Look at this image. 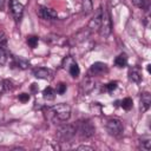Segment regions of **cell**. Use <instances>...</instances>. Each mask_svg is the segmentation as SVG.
I'll return each instance as SVG.
<instances>
[{
	"label": "cell",
	"instance_id": "6da1fadb",
	"mask_svg": "<svg viewBox=\"0 0 151 151\" xmlns=\"http://www.w3.org/2000/svg\"><path fill=\"white\" fill-rule=\"evenodd\" d=\"M45 114H46V118L52 122H58V123L67 122L71 117V106L67 104L60 103L48 107Z\"/></svg>",
	"mask_w": 151,
	"mask_h": 151
},
{
	"label": "cell",
	"instance_id": "7a4b0ae2",
	"mask_svg": "<svg viewBox=\"0 0 151 151\" xmlns=\"http://www.w3.org/2000/svg\"><path fill=\"white\" fill-rule=\"evenodd\" d=\"M77 133V129L76 125H71V124H65L58 127L57 130V138L59 142L61 143H66L70 142Z\"/></svg>",
	"mask_w": 151,
	"mask_h": 151
},
{
	"label": "cell",
	"instance_id": "3957f363",
	"mask_svg": "<svg viewBox=\"0 0 151 151\" xmlns=\"http://www.w3.org/2000/svg\"><path fill=\"white\" fill-rule=\"evenodd\" d=\"M76 129L81 138H91L96 132V127L93 126L92 122L88 119L78 122V124L76 125Z\"/></svg>",
	"mask_w": 151,
	"mask_h": 151
},
{
	"label": "cell",
	"instance_id": "277c9868",
	"mask_svg": "<svg viewBox=\"0 0 151 151\" xmlns=\"http://www.w3.org/2000/svg\"><path fill=\"white\" fill-rule=\"evenodd\" d=\"M106 130H107V132L111 136L119 137V136H122V133L124 131V126H123V123L119 119L112 118V119H109L107 120V123H106Z\"/></svg>",
	"mask_w": 151,
	"mask_h": 151
},
{
	"label": "cell",
	"instance_id": "5b68a950",
	"mask_svg": "<svg viewBox=\"0 0 151 151\" xmlns=\"http://www.w3.org/2000/svg\"><path fill=\"white\" fill-rule=\"evenodd\" d=\"M111 29H112V24H111L110 15H109L107 11L103 9V19H101V24L99 27V34L101 37L106 38L111 33Z\"/></svg>",
	"mask_w": 151,
	"mask_h": 151
},
{
	"label": "cell",
	"instance_id": "8992f818",
	"mask_svg": "<svg viewBox=\"0 0 151 151\" xmlns=\"http://www.w3.org/2000/svg\"><path fill=\"white\" fill-rule=\"evenodd\" d=\"M107 72V65L104 64V63H100V61H97L94 64L91 65L90 70H88V76L91 77H96V76H100V74H104Z\"/></svg>",
	"mask_w": 151,
	"mask_h": 151
},
{
	"label": "cell",
	"instance_id": "52a82bcc",
	"mask_svg": "<svg viewBox=\"0 0 151 151\" xmlns=\"http://www.w3.org/2000/svg\"><path fill=\"white\" fill-rule=\"evenodd\" d=\"M11 12L15 21H19L24 14V5L18 0H11Z\"/></svg>",
	"mask_w": 151,
	"mask_h": 151
},
{
	"label": "cell",
	"instance_id": "ba28073f",
	"mask_svg": "<svg viewBox=\"0 0 151 151\" xmlns=\"http://www.w3.org/2000/svg\"><path fill=\"white\" fill-rule=\"evenodd\" d=\"M101 19H103V8L99 7V8L96 11L93 18L90 20V22H88V28H90L91 31H93V29H99L100 24H101Z\"/></svg>",
	"mask_w": 151,
	"mask_h": 151
},
{
	"label": "cell",
	"instance_id": "9c48e42d",
	"mask_svg": "<svg viewBox=\"0 0 151 151\" xmlns=\"http://www.w3.org/2000/svg\"><path fill=\"white\" fill-rule=\"evenodd\" d=\"M33 76L39 79H46L51 80L53 78V72L47 67H35L33 70Z\"/></svg>",
	"mask_w": 151,
	"mask_h": 151
},
{
	"label": "cell",
	"instance_id": "30bf717a",
	"mask_svg": "<svg viewBox=\"0 0 151 151\" xmlns=\"http://www.w3.org/2000/svg\"><path fill=\"white\" fill-rule=\"evenodd\" d=\"M38 15L42 19H46V20H52V19H55L58 17V14L54 9L45 7V6H40L38 8Z\"/></svg>",
	"mask_w": 151,
	"mask_h": 151
},
{
	"label": "cell",
	"instance_id": "8fae6325",
	"mask_svg": "<svg viewBox=\"0 0 151 151\" xmlns=\"http://www.w3.org/2000/svg\"><path fill=\"white\" fill-rule=\"evenodd\" d=\"M127 76H129L130 81H132V83H139L142 80V70H140V67H138V66L130 67L129 68V72H127Z\"/></svg>",
	"mask_w": 151,
	"mask_h": 151
},
{
	"label": "cell",
	"instance_id": "7c38bea8",
	"mask_svg": "<svg viewBox=\"0 0 151 151\" xmlns=\"http://www.w3.org/2000/svg\"><path fill=\"white\" fill-rule=\"evenodd\" d=\"M151 105V94L149 92H143L140 96V111L146 112Z\"/></svg>",
	"mask_w": 151,
	"mask_h": 151
},
{
	"label": "cell",
	"instance_id": "4fadbf2b",
	"mask_svg": "<svg viewBox=\"0 0 151 151\" xmlns=\"http://www.w3.org/2000/svg\"><path fill=\"white\" fill-rule=\"evenodd\" d=\"M81 87H83V92H84V93H90V92L94 88V81H93V79H92L91 76H87V77L83 80Z\"/></svg>",
	"mask_w": 151,
	"mask_h": 151
},
{
	"label": "cell",
	"instance_id": "5bb4252c",
	"mask_svg": "<svg viewBox=\"0 0 151 151\" xmlns=\"http://www.w3.org/2000/svg\"><path fill=\"white\" fill-rule=\"evenodd\" d=\"M114 65H116L117 67H120V68L125 67V66L127 65V55H126L125 53H122V54H119L118 57H116V59H114Z\"/></svg>",
	"mask_w": 151,
	"mask_h": 151
},
{
	"label": "cell",
	"instance_id": "9a60e30c",
	"mask_svg": "<svg viewBox=\"0 0 151 151\" xmlns=\"http://www.w3.org/2000/svg\"><path fill=\"white\" fill-rule=\"evenodd\" d=\"M55 94H57L55 90H53L51 86L45 87L44 91H42V97H44V99H46V100H53V99L55 98Z\"/></svg>",
	"mask_w": 151,
	"mask_h": 151
},
{
	"label": "cell",
	"instance_id": "2e32d148",
	"mask_svg": "<svg viewBox=\"0 0 151 151\" xmlns=\"http://www.w3.org/2000/svg\"><path fill=\"white\" fill-rule=\"evenodd\" d=\"M14 65L21 70H26L29 66V63L22 57H14Z\"/></svg>",
	"mask_w": 151,
	"mask_h": 151
},
{
	"label": "cell",
	"instance_id": "e0dca14e",
	"mask_svg": "<svg viewBox=\"0 0 151 151\" xmlns=\"http://www.w3.org/2000/svg\"><path fill=\"white\" fill-rule=\"evenodd\" d=\"M92 11H93V1L92 0H83V13L85 15H87Z\"/></svg>",
	"mask_w": 151,
	"mask_h": 151
},
{
	"label": "cell",
	"instance_id": "ac0fdd59",
	"mask_svg": "<svg viewBox=\"0 0 151 151\" xmlns=\"http://www.w3.org/2000/svg\"><path fill=\"white\" fill-rule=\"evenodd\" d=\"M8 60V51L6 46H0V66H4Z\"/></svg>",
	"mask_w": 151,
	"mask_h": 151
},
{
	"label": "cell",
	"instance_id": "d6986e66",
	"mask_svg": "<svg viewBox=\"0 0 151 151\" xmlns=\"http://www.w3.org/2000/svg\"><path fill=\"white\" fill-rule=\"evenodd\" d=\"M67 71H68V73H70L73 78H77V77L79 76V73H80V68H79V66H78V64H77L76 61L70 65V67L67 68Z\"/></svg>",
	"mask_w": 151,
	"mask_h": 151
},
{
	"label": "cell",
	"instance_id": "ffe728a7",
	"mask_svg": "<svg viewBox=\"0 0 151 151\" xmlns=\"http://www.w3.org/2000/svg\"><path fill=\"white\" fill-rule=\"evenodd\" d=\"M120 106L124 109V110H126V111H129V110H131L132 109V106H133V101H132V99L131 98H124L123 100H122V103H120Z\"/></svg>",
	"mask_w": 151,
	"mask_h": 151
},
{
	"label": "cell",
	"instance_id": "44dd1931",
	"mask_svg": "<svg viewBox=\"0 0 151 151\" xmlns=\"http://www.w3.org/2000/svg\"><path fill=\"white\" fill-rule=\"evenodd\" d=\"M140 147L143 150H145V151H149L151 149V139H150V137H145V138H143L140 140Z\"/></svg>",
	"mask_w": 151,
	"mask_h": 151
},
{
	"label": "cell",
	"instance_id": "7402d4cb",
	"mask_svg": "<svg viewBox=\"0 0 151 151\" xmlns=\"http://www.w3.org/2000/svg\"><path fill=\"white\" fill-rule=\"evenodd\" d=\"M38 42H39V38H38V37H35V35H29V37H27V44H28L29 47L35 48L37 45H38Z\"/></svg>",
	"mask_w": 151,
	"mask_h": 151
},
{
	"label": "cell",
	"instance_id": "603a6c76",
	"mask_svg": "<svg viewBox=\"0 0 151 151\" xmlns=\"http://www.w3.org/2000/svg\"><path fill=\"white\" fill-rule=\"evenodd\" d=\"M66 90H67V85H66L65 83H59V84L57 85L55 92H57L58 94H64V93L66 92Z\"/></svg>",
	"mask_w": 151,
	"mask_h": 151
},
{
	"label": "cell",
	"instance_id": "cb8c5ba5",
	"mask_svg": "<svg viewBox=\"0 0 151 151\" xmlns=\"http://www.w3.org/2000/svg\"><path fill=\"white\" fill-rule=\"evenodd\" d=\"M73 63H74V59H73L72 57H70V55H68V57H66V58L64 59V61H63V67L67 70V68L70 67V65H71V64H73Z\"/></svg>",
	"mask_w": 151,
	"mask_h": 151
},
{
	"label": "cell",
	"instance_id": "d4e9b609",
	"mask_svg": "<svg viewBox=\"0 0 151 151\" xmlns=\"http://www.w3.org/2000/svg\"><path fill=\"white\" fill-rule=\"evenodd\" d=\"M117 86H118V83H117V81H111V83H109V84L106 85V90H107L110 93H112V92L117 88Z\"/></svg>",
	"mask_w": 151,
	"mask_h": 151
},
{
	"label": "cell",
	"instance_id": "484cf974",
	"mask_svg": "<svg viewBox=\"0 0 151 151\" xmlns=\"http://www.w3.org/2000/svg\"><path fill=\"white\" fill-rule=\"evenodd\" d=\"M7 45V38L4 32H0V46H6Z\"/></svg>",
	"mask_w": 151,
	"mask_h": 151
},
{
	"label": "cell",
	"instance_id": "4316f807",
	"mask_svg": "<svg viewBox=\"0 0 151 151\" xmlns=\"http://www.w3.org/2000/svg\"><path fill=\"white\" fill-rule=\"evenodd\" d=\"M19 100H20L21 103L28 101V100H29V94H27V93H21V94H19Z\"/></svg>",
	"mask_w": 151,
	"mask_h": 151
},
{
	"label": "cell",
	"instance_id": "83f0119b",
	"mask_svg": "<svg viewBox=\"0 0 151 151\" xmlns=\"http://www.w3.org/2000/svg\"><path fill=\"white\" fill-rule=\"evenodd\" d=\"M144 2H145V0H132V4L138 8H143L144 7Z\"/></svg>",
	"mask_w": 151,
	"mask_h": 151
},
{
	"label": "cell",
	"instance_id": "f1b7e54d",
	"mask_svg": "<svg viewBox=\"0 0 151 151\" xmlns=\"http://www.w3.org/2000/svg\"><path fill=\"white\" fill-rule=\"evenodd\" d=\"M4 88H5V91H9V90H12L13 88V86H12V83L9 81V80H4Z\"/></svg>",
	"mask_w": 151,
	"mask_h": 151
},
{
	"label": "cell",
	"instance_id": "f546056e",
	"mask_svg": "<svg viewBox=\"0 0 151 151\" xmlns=\"http://www.w3.org/2000/svg\"><path fill=\"white\" fill-rule=\"evenodd\" d=\"M78 150H90V151H92V150H93V147L87 146V145H81V146H79V147H78Z\"/></svg>",
	"mask_w": 151,
	"mask_h": 151
},
{
	"label": "cell",
	"instance_id": "4dcf8cb0",
	"mask_svg": "<svg viewBox=\"0 0 151 151\" xmlns=\"http://www.w3.org/2000/svg\"><path fill=\"white\" fill-rule=\"evenodd\" d=\"M5 8V0H0V11H4Z\"/></svg>",
	"mask_w": 151,
	"mask_h": 151
},
{
	"label": "cell",
	"instance_id": "1f68e13d",
	"mask_svg": "<svg viewBox=\"0 0 151 151\" xmlns=\"http://www.w3.org/2000/svg\"><path fill=\"white\" fill-rule=\"evenodd\" d=\"M31 88H32V91H34V92H35V91L38 90V85H37V84H32Z\"/></svg>",
	"mask_w": 151,
	"mask_h": 151
},
{
	"label": "cell",
	"instance_id": "d6a6232c",
	"mask_svg": "<svg viewBox=\"0 0 151 151\" xmlns=\"http://www.w3.org/2000/svg\"><path fill=\"white\" fill-rule=\"evenodd\" d=\"M147 72H149V73L151 72V65H147Z\"/></svg>",
	"mask_w": 151,
	"mask_h": 151
},
{
	"label": "cell",
	"instance_id": "836d02e7",
	"mask_svg": "<svg viewBox=\"0 0 151 151\" xmlns=\"http://www.w3.org/2000/svg\"><path fill=\"white\" fill-rule=\"evenodd\" d=\"M92 1H94V0H92Z\"/></svg>",
	"mask_w": 151,
	"mask_h": 151
}]
</instances>
